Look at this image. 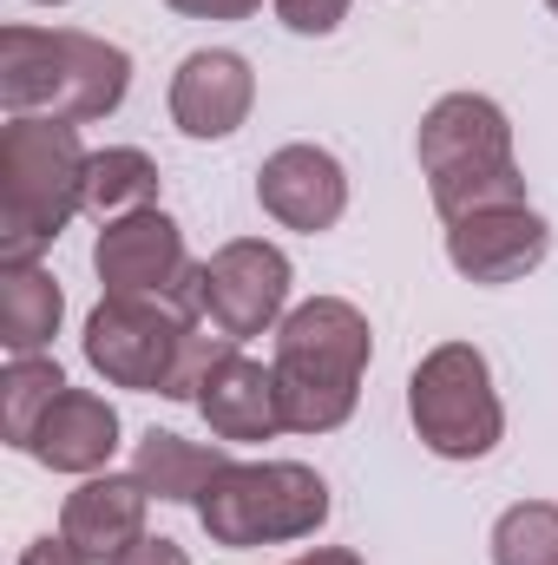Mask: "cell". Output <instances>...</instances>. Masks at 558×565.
Wrapping results in <instances>:
<instances>
[{
  "label": "cell",
  "mask_w": 558,
  "mask_h": 565,
  "mask_svg": "<svg viewBox=\"0 0 558 565\" xmlns=\"http://www.w3.org/2000/svg\"><path fill=\"white\" fill-rule=\"evenodd\" d=\"M132 93V53L79 26H7L0 33V106L7 119H112Z\"/></svg>",
  "instance_id": "1"
},
{
  "label": "cell",
  "mask_w": 558,
  "mask_h": 565,
  "mask_svg": "<svg viewBox=\"0 0 558 565\" xmlns=\"http://www.w3.org/2000/svg\"><path fill=\"white\" fill-rule=\"evenodd\" d=\"M375 329L348 296H309L277 322V395L289 434H335L362 402Z\"/></svg>",
  "instance_id": "2"
},
{
  "label": "cell",
  "mask_w": 558,
  "mask_h": 565,
  "mask_svg": "<svg viewBox=\"0 0 558 565\" xmlns=\"http://www.w3.org/2000/svg\"><path fill=\"white\" fill-rule=\"evenodd\" d=\"M79 126L66 119H7L0 126V264H40L60 231L86 211Z\"/></svg>",
  "instance_id": "3"
},
{
  "label": "cell",
  "mask_w": 558,
  "mask_h": 565,
  "mask_svg": "<svg viewBox=\"0 0 558 565\" xmlns=\"http://www.w3.org/2000/svg\"><path fill=\"white\" fill-rule=\"evenodd\" d=\"M415 158L427 191H433V211L447 224L473 217V211L526 204V178H519V158H513V119L486 93L433 99L415 132Z\"/></svg>",
  "instance_id": "4"
},
{
  "label": "cell",
  "mask_w": 558,
  "mask_h": 565,
  "mask_svg": "<svg viewBox=\"0 0 558 565\" xmlns=\"http://www.w3.org/2000/svg\"><path fill=\"white\" fill-rule=\"evenodd\" d=\"M329 480L302 460H230L204 500H197V526L211 533V546L250 553V546H289L329 526Z\"/></svg>",
  "instance_id": "5"
},
{
  "label": "cell",
  "mask_w": 558,
  "mask_h": 565,
  "mask_svg": "<svg viewBox=\"0 0 558 565\" xmlns=\"http://www.w3.org/2000/svg\"><path fill=\"white\" fill-rule=\"evenodd\" d=\"M408 422L420 447L440 460H486L506 434V408L493 388V362L473 342L427 349L408 375Z\"/></svg>",
  "instance_id": "6"
},
{
  "label": "cell",
  "mask_w": 558,
  "mask_h": 565,
  "mask_svg": "<svg viewBox=\"0 0 558 565\" xmlns=\"http://www.w3.org/2000/svg\"><path fill=\"white\" fill-rule=\"evenodd\" d=\"M204 316L184 309L178 296H99V309L86 316V362L93 375H106L112 388H139L158 395L184 335L197 329Z\"/></svg>",
  "instance_id": "7"
},
{
  "label": "cell",
  "mask_w": 558,
  "mask_h": 565,
  "mask_svg": "<svg viewBox=\"0 0 558 565\" xmlns=\"http://www.w3.org/2000/svg\"><path fill=\"white\" fill-rule=\"evenodd\" d=\"M93 270L106 296H178L184 309L204 316V264H191L184 231L171 211H132L112 217L93 244Z\"/></svg>",
  "instance_id": "8"
},
{
  "label": "cell",
  "mask_w": 558,
  "mask_h": 565,
  "mask_svg": "<svg viewBox=\"0 0 558 565\" xmlns=\"http://www.w3.org/2000/svg\"><path fill=\"white\" fill-rule=\"evenodd\" d=\"M289 257L264 237H230L224 250L204 257V322H217L224 335L250 342L264 329H277L289 316Z\"/></svg>",
  "instance_id": "9"
},
{
  "label": "cell",
  "mask_w": 558,
  "mask_h": 565,
  "mask_svg": "<svg viewBox=\"0 0 558 565\" xmlns=\"http://www.w3.org/2000/svg\"><path fill=\"white\" fill-rule=\"evenodd\" d=\"M552 257V224L533 204H500V211H473L447 224V264L480 289L533 277Z\"/></svg>",
  "instance_id": "10"
},
{
  "label": "cell",
  "mask_w": 558,
  "mask_h": 565,
  "mask_svg": "<svg viewBox=\"0 0 558 565\" xmlns=\"http://www.w3.org/2000/svg\"><path fill=\"white\" fill-rule=\"evenodd\" d=\"M257 204L282 231H302V237L335 231L342 211H348V171L322 145H277L257 171Z\"/></svg>",
  "instance_id": "11"
},
{
  "label": "cell",
  "mask_w": 558,
  "mask_h": 565,
  "mask_svg": "<svg viewBox=\"0 0 558 565\" xmlns=\"http://www.w3.org/2000/svg\"><path fill=\"white\" fill-rule=\"evenodd\" d=\"M257 106V73L230 46H197L171 73V126L184 139H230Z\"/></svg>",
  "instance_id": "12"
},
{
  "label": "cell",
  "mask_w": 558,
  "mask_h": 565,
  "mask_svg": "<svg viewBox=\"0 0 558 565\" xmlns=\"http://www.w3.org/2000/svg\"><path fill=\"white\" fill-rule=\"evenodd\" d=\"M144 507L151 493L139 487V473H86L66 507H60V533L86 553L93 565H119L144 540Z\"/></svg>",
  "instance_id": "13"
},
{
  "label": "cell",
  "mask_w": 558,
  "mask_h": 565,
  "mask_svg": "<svg viewBox=\"0 0 558 565\" xmlns=\"http://www.w3.org/2000/svg\"><path fill=\"white\" fill-rule=\"evenodd\" d=\"M26 454L40 467H53V473H79V480L86 473H106L112 454H119V408L106 395H93V388H66L46 408V422H40Z\"/></svg>",
  "instance_id": "14"
},
{
  "label": "cell",
  "mask_w": 558,
  "mask_h": 565,
  "mask_svg": "<svg viewBox=\"0 0 558 565\" xmlns=\"http://www.w3.org/2000/svg\"><path fill=\"white\" fill-rule=\"evenodd\" d=\"M197 415L211 422L217 440H237V447H250V440H270L282 434V395H277V369H264V362H250L244 349L204 382V395H197Z\"/></svg>",
  "instance_id": "15"
},
{
  "label": "cell",
  "mask_w": 558,
  "mask_h": 565,
  "mask_svg": "<svg viewBox=\"0 0 558 565\" xmlns=\"http://www.w3.org/2000/svg\"><path fill=\"white\" fill-rule=\"evenodd\" d=\"M224 467H230L224 447L184 440V434H171V427H144L139 447H132V473H139V487L151 493V500H164V507H197L204 487H211Z\"/></svg>",
  "instance_id": "16"
},
{
  "label": "cell",
  "mask_w": 558,
  "mask_h": 565,
  "mask_svg": "<svg viewBox=\"0 0 558 565\" xmlns=\"http://www.w3.org/2000/svg\"><path fill=\"white\" fill-rule=\"evenodd\" d=\"M66 296L46 264H0V349L7 355H46L60 335Z\"/></svg>",
  "instance_id": "17"
},
{
  "label": "cell",
  "mask_w": 558,
  "mask_h": 565,
  "mask_svg": "<svg viewBox=\"0 0 558 565\" xmlns=\"http://www.w3.org/2000/svg\"><path fill=\"white\" fill-rule=\"evenodd\" d=\"M151 204H158V164H151V151H139V145L93 151V164H86V211L99 224L151 211Z\"/></svg>",
  "instance_id": "18"
},
{
  "label": "cell",
  "mask_w": 558,
  "mask_h": 565,
  "mask_svg": "<svg viewBox=\"0 0 558 565\" xmlns=\"http://www.w3.org/2000/svg\"><path fill=\"white\" fill-rule=\"evenodd\" d=\"M73 382L60 375V362L53 355H13L7 362V375H0V434H7V447H33V434L46 422V408L66 395Z\"/></svg>",
  "instance_id": "19"
},
{
  "label": "cell",
  "mask_w": 558,
  "mask_h": 565,
  "mask_svg": "<svg viewBox=\"0 0 558 565\" xmlns=\"http://www.w3.org/2000/svg\"><path fill=\"white\" fill-rule=\"evenodd\" d=\"M493 565H558V507L519 500L493 520Z\"/></svg>",
  "instance_id": "20"
},
{
  "label": "cell",
  "mask_w": 558,
  "mask_h": 565,
  "mask_svg": "<svg viewBox=\"0 0 558 565\" xmlns=\"http://www.w3.org/2000/svg\"><path fill=\"white\" fill-rule=\"evenodd\" d=\"M237 355V335H224L217 322H197L191 335H184V349H178V362H171V375H164V402H197L204 395V382L224 369Z\"/></svg>",
  "instance_id": "21"
},
{
  "label": "cell",
  "mask_w": 558,
  "mask_h": 565,
  "mask_svg": "<svg viewBox=\"0 0 558 565\" xmlns=\"http://www.w3.org/2000/svg\"><path fill=\"white\" fill-rule=\"evenodd\" d=\"M348 7L355 0H277V20L289 33H302V40H329L348 20Z\"/></svg>",
  "instance_id": "22"
},
{
  "label": "cell",
  "mask_w": 558,
  "mask_h": 565,
  "mask_svg": "<svg viewBox=\"0 0 558 565\" xmlns=\"http://www.w3.org/2000/svg\"><path fill=\"white\" fill-rule=\"evenodd\" d=\"M171 13H184V20H250L264 0H164Z\"/></svg>",
  "instance_id": "23"
},
{
  "label": "cell",
  "mask_w": 558,
  "mask_h": 565,
  "mask_svg": "<svg viewBox=\"0 0 558 565\" xmlns=\"http://www.w3.org/2000/svg\"><path fill=\"white\" fill-rule=\"evenodd\" d=\"M20 565H93V559H86V553H79V546L66 540V533H60V540L46 533V540H33V546L20 553Z\"/></svg>",
  "instance_id": "24"
},
{
  "label": "cell",
  "mask_w": 558,
  "mask_h": 565,
  "mask_svg": "<svg viewBox=\"0 0 558 565\" xmlns=\"http://www.w3.org/2000/svg\"><path fill=\"white\" fill-rule=\"evenodd\" d=\"M119 565H191V553H184L178 540H151V533H144V540H139V546H132Z\"/></svg>",
  "instance_id": "25"
},
{
  "label": "cell",
  "mask_w": 558,
  "mask_h": 565,
  "mask_svg": "<svg viewBox=\"0 0 558 565\" xmlns=\"http://www.w3.org/2000/svg\"><path fill=\"white\" fill-rule=\"evenodd\" d=\"M289 565H362L348 546H315V553H302V559H289Z\"/></svg>",
  "instance_id": "26"
},
{
  "label": "cell",
  "mask_w": 558,
  "mask_h": 565,
  "mask_svg": "<svg viewBox=\"0 0 558 565\" xmlns=\"http://www.w3.org/2000/svg\"><path fill=\"white\" fill-rule=\"evenodd\" d=\"M40 7H66V0H40Z\"/></svg>",
  "instance_id": "27"
},
{
  "label": "cell",
  "mask_w": 558,
  "mask_h": 565,
  "mask_svg": "<svg viewBox=\"0 0 558 565\" xmlns=\"http://www.w3.org/2000/svg\"><path fill=\"white\" fill-rule=\"evenodd\" d=\"M546 7H552V13H558V0H546Z\"/></svg>",
  "instance_id": "28"
}]
</instances>
